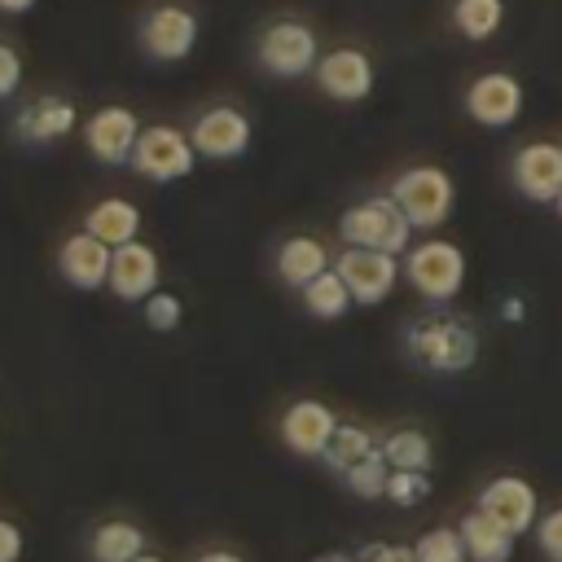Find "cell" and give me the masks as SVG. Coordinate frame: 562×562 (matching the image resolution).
Returning <instances> with one entry per match:
<instances>
[{"mask_svg": "<svg viewBox=\"0 0 562 562\" xmlns=\"http://www.w3.org/2000/svg\"><path fill=\"white\" fill-rule=\"evenodd\" d=\"M136 136H140V119L127 110V105H101L88 127H83V140H88V154L105 167H119V162H132V149H136Z\"/></svg>", "mask_w": 562, "mask_h": 562, "instance_id": "cell-9", "label": "cell"}, {"mask_svg": "<svg viewBox=\"0 0 562 562\" xmlns=\"http://www.w3.org/2000/svg\"><path fill=\"white\" fill-rule=\"evenodd\" d=\"M180 316H184V303H180L176 294L154 290V294L145 299V325H149V329L167 334V329H176V325H180Z\"/></svg>", "mask_w": 562, "mask_h": 562, "instance_id": "cell-30", "label": "cell"}, {"mask_svg": "<svg viewBox=\"0 0 562 562\" xmlns=\"http://www.w3.org/2000/svg\"><path fill=\"white\" fill-rule=\"evenodd\" d=\"M88 233H97L105 246H123V241H132L136 233H140V211H136V202H127V198H101L92 211H88V224H83Z\"/></svg>", "mask_w": 562, "mask_h": 562, "instance_id": "cell-21", "label": "cell"}, {"mask_svg": "<svg viewBox=\"0 0 562 562\" xmlns=\"http://www.w3.org/2000/svg\"><path fill=\"white\" fill-rule=\"evenodd\" d=\"M338 233H342L347 246H373V250L404 255L413 224H408V215L400 211V202L386 193V198H369V202H356L351 211H342Z\"/></svg>", "mask_w": 562, "mask_h": 562, "instance_id": "cell-2", "label": "cell"}, {"mask_svg": "<svg viewBox=\"0 0 562 562\" xmlns=\"http://www.w3.org/2000/svg\"><path fill=\"white\" fill-rule=\"evenodd\" d=\"M259 66L268 70V75H277V79H299V75H307V70H316V61H321V44H316V35H312V26H303V22H294V18H281V22H272L263 35H259Z\"/></svg>", "mask_w": 562, "mask_h": 562, "instance_id": "cell-6", "label": "cell"}, {"mask_svg": "<svg viewBox=\"0 0 562 562\" xmlns=\"http://www.w3.org/2000/svg\"><path fill=\"white\" fill-rule=\"evenodd\" d=\"M18 83H22V57H18V48L0 44V97L18 92Z\"/></svg>", "mask_w": 562, "mask_h": 562, "instance_id": "cell-32", "label": "cell"}, {"mask_svg": "<svg viewBox=\"0 0 562 562\" xmlns=\"http://www.w3.org/2000/svg\"><path fill=\"white\" fill-rule=\"evenodd\" d=\"M18 553H22V531L0 518V562H18Z\"/></svg>", "mask_w": 562, "mask_h": 562, "instance_id": "cell-34", "label": "cell"}, {"mask_svg": "<svg viewBox=\"0 0 562 562\" xmlns=\"http://www.w3.org/2000/svg\"><path fill=\"white\" fill-rule=\"evenodd\" d=\"M417 562H470L465 553V540L457 527H439V531H426L417 544H413Z\"/></svg>", "mask_w": 562, "mask_h": 562, "instance_id": "cell-28", "label": "cell"}, {"mask_svg": "<svg viewBox=\"0 0 562 562\" xmlns=\"http://www.w3.org/2000/svg\"><path fill=\"white\" fill-rule=\"evenodd\" d=\"M356 558L360 562H417V553L404 544H364Z\"/></svg>", "mask_w": 562, "mask_h": 562, "instance_id": "cell-33", "label": "cell"}, {"mask_svg": "<svg viewBox=\"0 0 562 562\" xmlns=\"http://www.w3.org/2000/svg\"><path fill=\"white\" fill-rule=\"evenodd\" d=\"M536 540H540V549H544L553 562H562V505L549 509V514L536 522Z\"/></svg>", "mask_w": 562, "mask_h": 562, "instance_id": "cell-31", "label": "cell"}, {"mask_svg": "<svg viewBox=\"0 0 562 562\" xmlns=\"http://www.w3.org/2000/svg\"><path fill=\"white\" fill-rule=\"evenodd\" d=\"M430 496V470H391L386 479V501L395 505H422Z\"/></svg>", "mask_w": 562, "mask_h": 562, "instance_id": "cell-29", "label": "cell"}, {"mask_svg": "<svg viewBox=\"0 0 562 562\" xmlns=\"http://www.w3.org/2000/svg\"><path fill=\"white\" fill-rule=\"evenodd\" d=\"M553 206H558V215H562V193H558V202H553Z\"/></svg>", "mask_w": 562, "mask_h": 562, "instance_id": "cell-39", "label": "cell"}, {"mask_svg": "<svg viewBox=\"0 0 562 562\" xmlns=\"http://www.w3.org/2000/svg\"><path fill=\"white\" fill-rule=\"evenodd\" d=\"M334 268H338V277L347 281L351 299L364 303V307H369V303H382V299L395 290V281H400V255L373 250V246H347Z\"/></svg>", "mask_w": 562, "mask_h": 562, "instance_id": "cell-7", "label": "cell"}, {"mask_svg": "<svg viewBox=\"0 0 562 562\" xmlns=\"http://www.w3.org/2000/svg\"><path fill=\"white\" fill-rule=\"evenodd\" d=\"M479 509H483L492 522H501L505 531L522 536L527 527H536L540 501H536V487H531L527 479H518V474H501V479H492V483L479 492Z\"/></svg>", "mask_w": 562, "mask_h": 562, "instance_id": "cell-12", "label": "cell"}, {"mask_svg": "<svg viewBox=\"0 0 562 562\" xmlns=\"http://www.w3.org/2000/svg\"><path fill=\"white\" fill-rule=\"evenodd\" d=\"M198 562H241L237 553H228V549H211V553H202Z\"/></svg>", "mask_w": 562, "mask_h": 562, "instance_id": "cell-35", "label": "cell"}, {"mask_svg": "<svg viewBox=\"0 0 562 562\" xmlns=\"http://www.w3.org/2000/svg\"><path fill=\"white\" fill-rule=\"evenodd\" d=\"M514 184L531 202H558L562 193V145L553 140H531L514 154Z\"/></svg>", "mask_w": 562, "mask_h": 562, "instance_id": "cell-13", "label": "cell"}, {"mask_svg": "<svg viewBox=\"0 0 562 562\" xmlns=\"http://www.w3.org/2000/svg\"><path fill=\"white\" fill-rule=\"evenodd\" d=\"M303 303H307L312 316H321V321H338V316H347V307H351L356 299H351L347 281L338 277V268H325L321 277H312V281L303 285Z\"/></svg>", "mask_w": 562, "mask_h": 562, "instance_id": "cell-22", "label": "cell"}, {"mask_svg": "<svg viewBox=\"0 0 562 562\" xmlns=\"http://www.w3.org/2000/svg\"><path fill=\"white\" fill-rule=\"evenodd\" d=\"M334 430H338V422L321 400H294L281 417V439L299 457H321L325 443L334 439Z\"/></svg>", "mask_w": 562, "mask_h": 562, "instance_id": "cell-17", "label": "cell"}, {"mask_svg": "<svg viewBox=\"0 0 562 562\" xmlns=\"http://www.w3.org/2000/svg\"><path fill=\"white\" fill-rule=\"evenodd\" d=\"M132 562H162V558H154V553H136Z\"/></svg>", "mask_w": 562, "mask_h": 562, "instance_id": "cell-38", "label": "cell"}, {"mask_svg": "<svg viewBox=\"0 0 562 562\" xmlns=\"http://www.w3.org/2000/svg\"><path fill=\"white\" fill-rule=\"evenodd\" d=\"M505 22V0H457L452 4V26L465 40H492Z\"/></svg>", "mask_w": 562, "mask_h": 562, "instance_id": "cell-24", "label": "cell"}, {"mask_svg": "<svg viewBox=\"0 0 562 562\" xmlns=\"http://www.w3.org/2000/svg\"><path fill=\"white\" fill-rule=\"evenodd\" d=\"M140 44L154 61H180L198 44V18L180 4H158L140 22Z\"/></svg>", "mask_w": 562, "mask_h": 562, "instance_id": "cell-8", "label": "cell"}, {"mask_svg": "<svg viewBox=\"0 0 562 562\" xmlns=\"http://www.w3.org/2000/svg\"><path fill=\"white\" fill-rule=\"evenodd\" d=\"M136 553H145V531L132 522H101L92 531V558L97 562H132Z\"/></svg>", "mask_w": 562, "mask_h": 562, "instance_id": "cell-23", "label": "cell"}, {"mask_svg": "<svg viewBox=\"0 0 562 562\" xmlns=\"http://www.w3.org/2000/svg\"><path fill=\"white\" fill-rule=\"evenodd\" d=\"M378 448L391 461V470H430L435 465V448L422 430H391Z\"/></svg>", "mask_w": 562, "mask_h": 562, "instance_id": "cell-25", "label": "cell"}, {"mask_svg": "<svg viewBox=\"0 0 562 562\" xmlns=\"http://www.w3.org/2000/svg\"><path fill=\"white\" fill-rule=\"evenodd\" d=\"M75 123H79L75 105H70L66 97L44 92V97H35V101H26V105L18 110L13 132H18L22 140H31V145H48V140L70 136V132H75Z\"/></svg>", "mask_w": 562, "mask_h": 562, "instance_id": "cell-18", "label": "cell"}, {"mask_svg": "<svg viewBox=\"0 0 562 562\" xmlns=\"http://www.w3.org/2000/svg\"><path fill=\"white\" fill-rule=\"evenodd\" d=\"M110 259H114V246H105L97 233H70L57 250V268L61 277L75 285V290H101L110 285Z\"/></svg>", "mask_w": 562, "mask_h": 562, "instance_id": "cell-15", "label": "cell"}, {"mask_svg": "<svg viewBox=\"0 0 562 562\" xmlns=\"http://www.w3.org/2000/svg\"><path fill=\"white\" fill-rule=\"evenodd\" d=\"M321 562H360V558H347V553H334V558H321Z\"/></svg>", "mask_w": 562, "mask_h": 562, "instance_id": "cell-37", "label": "cell"}, {"mask_svg": "<svg viewBox=\"0 0 562 562\" xmlns=\"http://www.w3.org/2000/svg\"><path fill=\"white\" fill-rule=\"evenodd\" d=\"M329 268V250L316 237H285L277 250V277L294 290H303L312 277H321Z\"/></svg>", "mask_w": 562, "mask_h": 562, "instance_id": "cell-20", "label": "cell"}, {"mask_svg": "<svg viewBox=\"0 0 562 562\" xmlns=\"http://www.w3.org/2000/svg\"><path fill=\"white\" fill-rule=\"evenodd\" d=\"M373 448H378V443L369 439V430H360V426H338V430H334V439L325 443V452H321V457H325V461H329L338 474H347V470H351L356 461H364Z\"/></svg>", "mask_w": 562, "mask_h": 562, "instance_id": "cell-26", "label": "cell"}, {"mask_svg": "<svg viewBox=\"0 0 562 562\" xmlns=\"http://www.w3.org/2000/svg\"><path fill=\"white\" fill-rule=\"evenodd\" d=\"M391 198L400 202V211L408 215L413 228H439L452 215L457 189L443 167H408L404 176H395Z\"/></svg>", "mask_w": 562, "mask_h": 562, "instance_id": "cell-3", "label": "cell"}, {"mask_svg": "<svg viewBox=\"0 0 562 562\" xmlns=\"http://www.w3.org/2000/svg\"><path fill=\"white\" fill-rule=\"evenodd\" d=\"M465 110L483 127H509L522 114V83L505 70H487L465 88Z\"/></svg>", "mask_w": 562, "mask_h": 562, "instance_id": "cell-10", "label": "cell"}, {"mask_svg": "<svg viewBox=\"0 0 562 562\" xmlns=\"http://www.w3.org/2000/svg\"><path fill=\"white\" fill-rule=\"evenodd\" d=\"M189 136L202 158H241L250 149V119L237 105H211L198 114Z\"/></svg>", "mask_w": 562, "mask_h": 562, "instance_id": "cell-11", "label": "cell"}, {"mask_svg": "<svg viewBox=\"0 0 562 562\" xmlns=\"http://www.w3.org/2000/svg\"><path fill=\"white\" fill-rule=\"evenodd\" d=\"M193 136L189 132H180V127H171V123H149V127H140V136H136V149H132V167L145 176V180H158V184H167V180H180V176H189L193 171Z\"/></svg>", "mask_w": 562, "mask_h": 562, "instance_id": "cell-5", "label": "cell"}, {"mask_svg": "<svg viewBox=\"0 0 562 562\" xmlns=\"http://www.w3.org/2000/svg\"><path fill=\"white\" fill-rule=\"evenodd\" d=\"M31 4H35V0H0V9H4V13H26Z\"/></svg>", "mask_w": 562, "mask_h": 562, "instance_id": "cell-36", "label": "cell"}, {"mask_svg": "<svg viewBox=\"0 0 562 562\" xmlns=\"http://www.w3.org/2000/svg\"><path fill=\"white\" fill-rule=\"evenodd\" d=\"M110 290L123 299V303H145L154 290H158V255L154 246L145 241H123L114 246V259H110Z\"/></svg>", "mask_w": 562, "mask_h": 562, "instance_id": "cell-16", "label": "cell"}, {"mask_svg": "<svg viewBox=\"0 0 562 562\" xmlns=\"http://www.w3.org/2000/svg\"><path fill=\"white\" fill-rule=\"evenodd\" d=\"M316 88L334 101H364L369 88H373V61L360 53V48H334V53H321L316 61Z\"/></svg>", "mask_w": 562, "mask_h": 562, "instance_id": "cell-14", "label": "cell"}, {"mask_svg": "<svg viewBox=\"0 0 562 562\" xmlns=\"http://www.w3.org/2000/svg\"><path fill=\"white\" fill-rule=\"evenodd\" d=\"M347 487L360 496V501H378V496H386V479H391V461L382 457V448H373L364 461H356L347 474Z\"/></svg>", "mask_w": 562, "mask_h": 562, "instance_id": "cell-27", "label": "cell"}, {"mask_svg": "<svg viewBox=\"0 0 562 562\" xmlns=\"http://www.w3.org/2000/svg\"><path fill=\"white\" fill-rule=\"evenodd\" d=\"M404 277H408V285H413L422 299L448 303V299H457L461 285H465V255H461V246L430 237V241H422V246L408 250Z\"/></svg>", "mask_w": 562, "mask_h": 562, "instance_id": "cell-4", "label": "cell"}, {"mask_svg": "<svg viewBox=\"0 0 562 562\" xmlns=\"http://www.w3.org/2000/svg\"><path fill=\"white\" fill-rule=\"evenodd\" d=\"M408 351L430 373H461L479 356V334L465 316H422L408 329Z\"/></svg>", "mask_w": 562, "mask_h": 562, "instance_id": "cell-1", "label": "cell"}, {"mask_svg": "<svg viewBox=\"0 0 562 562\" xmlns=\"http://www.w3.org/2000/svg\"><path fill=\"white\" fill-rule=\"evenodd\" d=\"M457 531H461V540H465L470 562H509L514 540H518L514 531H505L501 522H492L483 509H470Z\"/></svg>", "mask_w": 562, "mask_h": 562, "instance_id": "cell-19", "label": "cell"}]
</instances>
